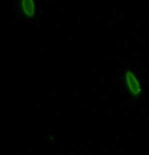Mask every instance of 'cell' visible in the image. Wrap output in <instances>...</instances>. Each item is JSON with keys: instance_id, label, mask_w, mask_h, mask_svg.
Here are the masks:
<instances>
[{"instance_id": "obj_1", "label": "cell", "mask_w": 149, "mask_h": 155, "mask_svg": "<svg viewBox=\"0 0 149 155\" xmlns=\"http://www.w3.org/2000/svg\"><path fill=\"white\" fill-rule=\"evenodd\" d=\"M118 89L128 101L139 103L145 97L147 83L135 66L127 63L118 73Z\"/></svg>"}, {"instance_id": "obj_2", "label": "cell", "mask_w": 149, "mask_h": 155, "mask_svg": "<svg viewBox=\"0 0 149 155\" xmlns=\"http://www.w3.org/2000/svg\"><path fill=\"white\" fill-rule=\"evenodd\" d=\"M15 12L22 21L34 23L42 15L39 0H15Z\"/></svg>"}]
</instances>
